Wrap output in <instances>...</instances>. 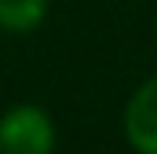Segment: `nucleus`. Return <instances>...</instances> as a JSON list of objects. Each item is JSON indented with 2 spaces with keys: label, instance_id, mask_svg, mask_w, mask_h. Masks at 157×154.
Returning <instances> with one entry per match:
<instances>
[{
  "label": "nucleus",
  "instance_id": "obj_1",
  "mask_svg": "<svg viewBox=\"0 0 157 154\" xmlns=\"http://www.w3.org/2000/svg\"><path fill=\"white\" fill-rule=\"evenodd\" d=\"M55 119L35 103H16L0 116V154H55Z\"/></svg>",
  "mask_w": 157,
  "mask_h": 154
},
{
  "label": "nucleus",
  "instance_id": "obj_2",
  "mask_svg": "<svg viewBox=\"0 0 157 154\" xmlns=\"http://www.w3.org/2000/svg\"><path fill=\"white\" fill-rule=\"evenodd\" d=\"M122 135L135 154H157V74L138 83L122 113Z\"/></svg>",
  "mask_w": 157,
  "mask_h": 154
},
{
  "label": "nucleus",
  "instance_id": "obj_3",
  "mask_svg": "<svg viewBox=\"0 0 157 154\" xmlns=\"http://www.w3.org/2000/svg\"><path fill=\"white\" fill-rule=\"evenodd\" d=\"M52 0H0V29L10 36H29L48 16Z\"/></svg>",
  "mask_w": 157,
  "mask_h": 154
}]
</instances>
